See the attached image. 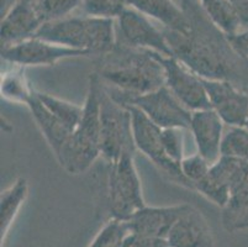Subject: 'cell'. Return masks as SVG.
<instances>
[{"instance_id": "1", "label": "cell", "mask_w": 248, "mask_h": 247, "mask_svg": "<svg viewBox=\"0 0 248 247\" xmlns=\"http://www.w3.org/2000/svg\"><path fill=\"white\" fill-rule=\"evenodd\" d=\"M183 10L189 20L188 33L163 27L173 56L202 79L227 81L248 92V60L241 57L227 35L205 15L193 0H184Z\"/></svg>"}, {"instance_id": "2", "label": "cell", "mask_w": 248, "mask_h": 247, "mask_svg": "<svg viewBox=\"0 0 248 247\" xmlns=\"http://www.w3.org/2000/svg\"><path fill=\"white\" fill-rule=\"evenodd\" d=\"M96 74L104 84L126 94L139 95L164 85V69L155 52L117 42L101 60Z\"/></svg>"}, {"instance_id": "3", "label": "cell", "mask_w": 248, "mask_h": 247, "mask_svg": "<svg viewBox=\"0 0 248 247\" xmlns=\"http://www.w3.org/2000/svg\"><path fill=\"white\" fill-rule=\"evenodd\" d=\"M100 84L98 74L93 73L89 77L82 119L56 156L60 166L69 174L84 173L101 157Z\"/></svg>"}, {"instance_id": "4", "label": "cell", "mask_w": 248, "mask_h": 247, "mask_svg": "<svg viewBox=\"0 0 248 247\" xmlns=\"http://www.w3.org/2000/svg\"><path fill=\"white\" fill-rule=\"evenodd\" d=\"M33 37L101 56L117 44L116 19L68 16L45 22Z\"/></svg>"}, {"instance_id": "5", "label": "cell", "mask_w": 248, "mask_h": 247, "mask_svg": "<svg viewBox=\"0 0 248 247\" xmlns=\"http://www.w3.org/2000/svg\"><path fill=\"white\" fill-rule=\"evenodd\" d=\"M100 149L101 157L109 163L116 162L125 155H134L136 151L131 112L112 98L103 82L100 84Z\"/></svg>"}, {"instance_id": "6", "label": "cell", "mask_w": 248, "mask_h": 247, "mask_svg": "<svg viewBox=\"0 0 248 247\" xmlns=\"http://www.w3.org/2000/svg\"><path fill=\"white\" fill-rule=\"evenodd\" d=\"M105 87L115 100L123 105H131L140 109L161 129H190L193 112L183 105L166 85L139 95L126 94L108 85Z\"/></svg>"}, {"instance_id": "7", "label": "cell", "mask_w": 248, "mask_h": 247, "mask_svg": "<svg viewBox=\"0 0 248 247\" xmlns=\"http://www.w3.org/2000/svg\"><path fill=\"white\" fill-rule=\"evenodd\" d=\"M108 205L110 217L130 220L132 215L146 207L141 178L135 166L134 155H125L110 163L108 176Z\"/></svg>"}, {"instance_id": "8", "label": "cell", "mask_w": 248, "mask_h": 247, "mask_svg": "<svg viewBox=\"0 0 248 247\" xmlns=\"http://www.w3.org/2000/svg\"><path fill=\"white\" fill-rule=\"evenodd\" d=\"M125 106H127L131 112L132 132L136 149L143 153L172 182L193 190L191 185L183 176L180 165L173 162L164 151L162 142V129L151 121L140 109L131 105Z\"/></svg>"}, {"instance_id": "9", "label": "cell", "mask_w": 248, "mask_h": 247, "mask_svg": "<svg viewBox=\"0 0 248 247\" xmlns=\"http://www.w3.org/2000/svg\"><path fill=\"white\" fill-rule=\"evenodd\" d=\"M247 178L248 162L230 156H221L211 165L204 180L195 184L194 190L222 209Z\"/></svg>"}, {"instance_id": "10", "label": "cell", "mask_w": 248, "mask_h": 247, "mask_svg": "<svg viewBox=\"0 0 248 247\" xmlns=\"http://www.w3.org/2000/svg\"><path fill=\"white\" fill-rule=\"evenodd\" d=\"M117 42L135 49H147L162 56L170 57L173 52L163 29H159L151 22L145 14L130 6H125L116 19Z\"/></svg>"}, {"instance_id": "11", "label": "cell", "mask_w": 248, "mask_h": 247, "mask_svg": "<svg viewBox=\"0 0 248 247\" xmlns=\"http://www.w3.org/2000/svg\"><path fill=\"white\" fill-rule=\"evenodd\" d=\"M164 69V85L190 112L211 109L209 95L202 77L194 73L177 57L155 53Z\"/></svg>"}, {"instance_id": "12", "label": "cell", "mask_w": 248, "mask_h": 247, "mask_svg": "<svg viewBox=\"0 0 248 247\" xmlns=\"http://www.w3.org/2000/svg\"><path fill=\"white\" fill-rule=\"evenodd\" d=\"M89 52L69 49L37 37L1 47V58L15 66H55L67 58L89 57Z\"/></svg>"}, {"instance_id": "13", "label": "cell", "mask_w": 248, "mask_h": 247, "mask_svg": "<svg viewBox=\"0 0 248 247\" xmlns=\"http://www.w3.org/2000/svg\"><path fill=\"white\" fill-rule=\"evenodd\" d=\"M211 109H214L226 126L248 129V92L227 81L202 79Z\"/></svg>"}, {"instance_id": "14", "label": "cell", "mask_w": 248, "mask_h": 247, "mask_svg": "<svg viewBox=\"0 0 248 247\" xmlns=\"http://www.w3.org/2000/svg\"><path fill=\"white\" fill-rule=\"evenodd\" d=\"M42 24L44 21L36 8V0H16L1 16V47L33 37Z\"/></svg>"}, {"instance_id": "15", "label": "cell", "mask_w": 248, "mask_h": 247, "mask_svg": "<svg viewBox=\"0 0 248 247\" xmlns=\"http://www.w3.org/2000/svg\"><path fill=\"white\" fill-rule=\"evenodd\" d=\"M226 124L214 109L193 112L189 131L194 137L198 152L213 165L221 157V146Z\"/></svg>"}, {"instance_id": "16", "label": "cell", "mask_w": 248, "mask_h": 247, "mask_svg": "<svg viewBox=\"0 0 248 247\" xmlns=\"http://www.w3.org/2000/svg\"><path fill=\"white\" fill-rule=\"evenodd\" d=\"M169 247H215L213 230L197 208L188 205L167 236Z\"/></svg>"}, {"instance_id": "17", "label": "cell", "mask_w": 248, "mask_h": 247, "mask_svg": "<svg viewBox=\"0 0 248 247\" xmlns=\"http://www.w3.org/2000/svg\"><path fill=\"white\" fill-rule=\"evenodd\" d=\"M189 204H177L170 207H143L130 220V230L143 236L167 239L180 215L186 212Z\"/></svg>"}, {"instance_id": "18", "label": "cell", "mask_w": 248, "mask_h": 247, "mask_svg": "<svg viewBox=\"0 0 248 247\" xmlns=\"http://www.w3.org/2000/svg\"><path fill=\"white\" fill-rule=\"evenodd\" d=\"M125 5L155 19L163 27L182 33H188L189 20L186 14L174 3V0H125Z\"/></svg>"}, {"instance_id": "19", "label": "cell", "mask_w": 248, "mask_h": 247, "mask_svg": "<svg viewBox=\"0 0 248 247\" xmlns=\"http://www.w3.org/2000/svg\"><path fill=\"white\" fill-rule=\"evenodd\" d=\"M28 108L35 120L36 125L40 129L42 136L56 157L61 152L63 146L66 145V142L68 141L72 131L40 101L36 95V90L32 99L29 101Z\"/></svg>"}, {"instance_id": "20", "label": "cell", "mask_w": 248, "mask_h": 247, "mask_svg": "<svg viewBox=\"0 0 248 247\" xmlns=\"http://www.w3.org/2000/svg\"><path fill=\"white\" fill-rule=\"evenodd\" d=\"M29 197L28 181L20 177L0 196V240L5 242L11 225L14 224L20 209Z\"/></svg>"}, {"instance_id": "21", "label": "cell", "mask_w": 248, "mask_h": 247, "mask_svg": "<svg viewBox=\"0 0 248 247\" xmlns=\"http://www.w3.org/2000/svg\"><path fill=\"white\" fill-rule=\"evenodd\" d=\"M25 68L22 66H15L4 73H1L0 93L1 98L14 104H24L28 106L29 101L32 99L35 90L29 83Z\"/></svg>"}, {"instance_id": "22", "label": "cell", "mask_w": 248, "mask_h": 247, "mask_svg": "<svg viewBox=\"0 0 248 247\" xmlns=\"http://www.w3.org/2000/svg\"><path fill=\"white\" fill-rule=\"evenodd\" d=\"M221 221L230 234L248 230V178L222 208Z\"/></svg>"}, {"instance_id": "23", "label": "cell", "mask_w": 248, "mask_h": 247, "mask_svg": "<svg viewBox=\"0 0 248 247\" xmlns=\"http://www.w3.org/2000/svg\"><path fill=\"white\" fill-rule=\"evenodd\" d=\"M200 6L210 21L225 35L232 36L243 29L230 0H199Z\"/></svg>"}, {"instance_id": "24", "label": "cell", "mask_w": 248, "mask_h": 247, "mask_svg": "<svg viewBox=\"0 0 248 247\" xmlns=\"http://www.w3.org/2000/svg\"><path fill=\"white\" fill-rule=\"evenodd\" d=\"M36 95L42 104L48 109L61 121L73 132L74 129L78 126L83 115V105H77L68 100L58 98L48 93H42L36 90Z\"/></svg>"}, {"instance_id": "25", "label": "cell", "mask_w": 248, "mask_h": 247, "mask_svg": "<svg viewBox=\"0 0 248 247\" xmlns=\"http://www.w3.org/2000/svg\"><path fill=\"white\" fill-rule=\"evenodd\" d=\"M131 232L128 223L110 217L107 223L101 226L93 241L88 247H121L127 235Z\"/></svg>"}, {"instance_id": "26", "label": "cell", "mask_w": 248, "mask_h": 247, "mask_svg": "<svg viewBox=\"0 0 248 247\" xmlns=\"http://www.w3.org/2000/svg\"><path fill=\"white\" fill-rule=\"evenodd\" d=\"M221 156L240 158L248 162V129L242 126H227L225 130Z\"/></svg>"}, {"instance_id": "27", "label": "cell", "mask_w": 248, "mask_h": 247, "mask_svg": "<svg viewBox=\"0 0 248 247\" xmlns=\"http://www.w3.org/2000/svg\"><path fill=\"white\" fill-rule=\"evenodd\" d=\"M83 0H36V8L42 21H55V20L68 17L77 8H80Z\"/></svg>"}, {"instance_id": "28", "label": "cell", "mask_w": 248, "mask_h": 247, "mask_svg": "<svg viewBox=\"0 0 248 247\" xmlns=\"http://www.w3.org/2000/svg\"><path fill=\"white\" fill-rule=\"evenodd\" d=\"M211 163L202 157L199 152L194 153V155L186 156L180 162V169L189 184L191 188L195 187L199 182H202L205 177L207 176L209 171H210Z\"/></svg>"}, {"instance_id": "29", "label": "cell", "mask_w": 248, "mask_h": 247, "mask_svg": "<svg viewBox=\"0 0 248 247\" xmlns=\"http://www.w3.org/2000/svg\"><path fill=\"white\" fill-rule=\"evenodd\" d=\"M125 6L117 0H83L80 9L83 14L92 17L117 19Z\"/></svg>"}, {"instance_id": "30", "label": "cell", "mask_w": 248, "mask_h": 247, "mask_svg": "<svg viewBox=\"0 0 248 247\" xmlns=\"http://www.w3.org/2000/svg\"><path fill=\"white\" fill-rule=\"evenodd\" d=\"M182 129H162V142L168 157L180 165L184 156V133Z\"/></svg>"}, {"instance_id": "31", "label": "cell", "mask_w": 248, "mask_h": 247, "mask_svg": "<svg viewBox=\"0 0 248 247\" xmlns=\"http://www.w3.org/2000/svg\"><path fill=\"white\" fill-rule=\"evenodd\" d=\"M121 247H169L167 239L143 236L130 232Z\"/></svg>"}, {"instance_id": "32", "label": "cell", "mask_w": 248, "mask_h": 247, "mask_svg": "<svg viewBox=\"0 0 248 247\" xmlns=\"http://www.w3.org/2000/svg\"><path fill=\"white\" fill-rule=\"evenodd\" d=\"M230 44L233 47L234 51L240 54L241 57L248 60V29H242L237 33L232 36H227Z\"/></svg>"}, {"instance_id": "33", "label": "cell", "mask_w": 248, "mask_h": 247, "mask_svg": "<svg viewBox=\"0 0 248 247\" xmlns=\"http://www.w3.org/2000/svg\"><path fill=\"white\" fill-rule=\"evenodd\" d=\"M230 3L240 16L243 29H248V0H230Z\"/></svg>"}, {"instance_id": "34", "label": "cell", "mask_w": 248, "mask_h": 247, "mask_svg": "<svg viewBox=\"0 0 248 247\" xmlns=\"http://www.w3.org/2000/svg\"><path fill=\"white\" fill-rule=\"evenodd\" d=\"M16 3V0H1V16Z\"/></svg>"}]
</instances>
